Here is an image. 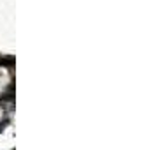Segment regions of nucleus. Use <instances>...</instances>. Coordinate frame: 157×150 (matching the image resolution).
<instances>
[{"label":"nucleus","mask_w":157,"mask_h":150,"mask_svg":"<svg viewBox=\"0 0 157 150\" xmlns=\"http://www.w3.org/2000/svg\"><path fill=\"white\" fill-rule=\"evenodd\" d=\"M0 65H14V58L13 56H9V58H4V60H0Z\"/></svg>","instance_id":"f257e3e1"},{"label":"nucleus","mask_w":157,"mask_h":150,"mask_svg":"<svg viewBox=\"0 0 157 150\" xmlns=\"http://www.w3.org/2000/svg\"><path fill=\"white\" fill-rule=\"evenodd\" d=\"M5 124H7V122H2V124H0V132L4 131V127H5Z\"/></svg>","instance_id":"f03ea898"}]
</instances>
